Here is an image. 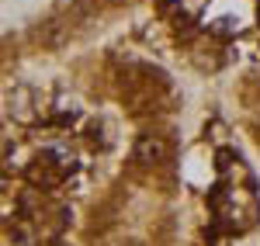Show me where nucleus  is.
<instances>
[{
	"mask_svg": "<svg viewBox=\"0 0 260 246\" xmlns=\"http://www.w3.org/2000/svg\"><path fill=\"white\" fill-rule=\"evenodd\" d=\"M132 156L146 166H160L170 160V143L163 135H156V132H142L136 139V146H132Z\"/></svg>",
	"mask_w": 260,
	"mask_h": 246,
	"instance_id": "1",
	"label": "nucleus"
},
{
	"mask_svg": "<svg viewBox=\"0 0 260 246\" xmlns=\"http://www.w3.org/2000/svg\"><path fill=\"white\" fill-rule=\"evenodd\" d=\"M42 39H45V45H49V49H59L62 42H66V31L59 28V21H52V24H49V31H45Z\"/></svg>",
	"mask_w": 260,
	"mask_h": 246,
	"instance_id": "2",
	"label": "nucleus"
}]
</instances>
